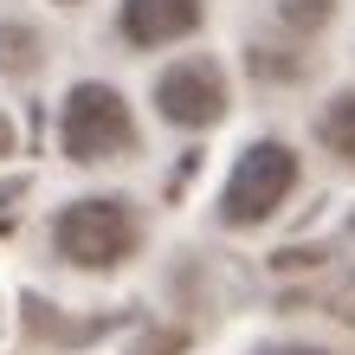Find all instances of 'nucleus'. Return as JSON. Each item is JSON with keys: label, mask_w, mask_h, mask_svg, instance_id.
Instances as JSON below:
<instances>
[{"label": "nucleus", "mask_w": 355, "mask_h": 355, "mask_svg": "<svg viewBox=\"0 0 355 355\" xmlns=\"http://www.w3.org/2000/svg\"><path fill=\"white\" fill-rule=\"evenodd\" d=\"M136 239H142V226L130 214V200H116V194H103V200H71L65 214L52 220V245H58V259H71V265H85V271H110L136 252Z\"/></svg>", "instance_id": "1"}, {"label": "nucleus", "mask_w": 355, "mask_h": 355, "mask_svg": "<svg viewBox=\"0 0 355 355\" xmlns=\"http://www.w3.org/2000/svg\"><path fill=\"white\" fill-rule=\"evenodd\" d=\"M297 187V155L284 142H252L239 155V168L226 175V194H220V220L226 226H259L284 207V194Z\"/></svg>", "instance_id": "2"}, {"label": "nucleus", "mask_w": 355, "mask_h": 355, "mask_svg": "<svg viewBox=\"0 0 355 355\" xmlns=\"http://www.w3.org/2000/svg\"><path fill=\"white\" fill-rule=\"evenodd\" d=\"M65 155L71 162H116L123 149H136V123H130V103L110 85H78L65 97Z\"/></svg>", "instance_id": "3"}, {"label": "nucleus", "mask_w": 355, "mask_h": 355, "mask_svg": "<svg viewBox=\"0 0 355 355\" xmlns=\"http://www.w3.org/2000/svg\"><path fill=\"white\" fill-rule=\"evenodd\" d=\"M155 110L175 123V130H207V123L226 116V78L214 58H181L155 78Z\"/></svg>", "instance_id": "4"}, {"label": "nucleus", "mask_w": 355, "mask_h": 355, "mask_svg": "<svg viewBox=\"0 0 355 355\" xmlns=\"http://www.w3.org/2000/svg\"><path fill=\"white\" fill-rule=\"evenodd\" d=\"M200 26V0H123V39L130 46H175Z\"/></svg>", "instance_id": "5"}, {"label": "nucleus", "mask_w": 355, "mask_h": 355, "mask_svg": "<svg viewBox=\"0 0 355 355\" xmlns=\"http://www.w3.org/2000/svg\"><path fill=\"white\" fill-rule=\"evenodd\" d=\"M317 136H323V142H329V149H336L343 162H355V91H343V97H336V103L323 110Z\"/></svg>", "instance_id": "6"}, {"label": "nucleus", "mask_w": 355, "mask_h": 355, "mask_svg": "<svg viewBox=\"0 0 355 355\" xmlns=\"http://www.w3.org/2000/svg\"><path fill=\"white\" fill-rule=\"evenodd\" d=\"M329 13H336V0H278V19L291 33H317L329 26Z\"/></svg>", "instance_id": "7"}, {"label": "nucleus", "mask_w": 355, "mask_h": 355, "mask_svg": "<svg viewBox=\"0 0 355 355\" xmlns=\"http://www.w3.org/2000/svg\"><path fill=\"white\" fill-rule=\"evenodd\" d=\"M33 46H39V39L26 26H0V65H7V71H33V58H39Z\"/></svg>", "instance_id": "8"}, {"label": "nucleus", "mask_w": 355, "mask_h": 355, "mask_svg": "<svg viewBox=\"0 0 355 355\" xmlns=\"http://www.w3.org/2000/svg\"><path fill=\"white\" fill-rule=\"evenodd\" d=\"M271 355H329V349H271Z\"/></svg>", "instance_id": "9"}]
</instances>
